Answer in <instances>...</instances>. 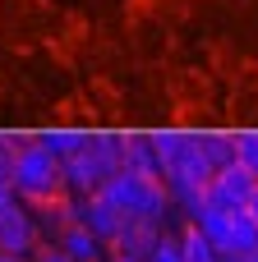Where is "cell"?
Wrapping results in <instances>:
<instances>
[{
  "instance_id": "obj_9",
  "label": "cell",
  "mask_w": 258,
  "mask_h": 262,
  "mask_svg": "<svg viewBox=\"0 0 258 262\" xmlns=\"http://www.w3.org/2000/svg\"><path fill=\"white\" fill-rule=\"evenodd\" d=\"M37 143H42V147H51L60 161H69V157H78V152L92 143V129H69V124H55V129H42V134H37Z\"/></svg>"
},
{
  "instance_id": "obj_13",
  "label": "cell",
  "mask_w": 258,
  "mask_h": 262,
  "mask_svg": "<svg viewBox=\"0 0 258 262\" xmlns=\"http://www.w3.org/2000/svg\"><path fill=\"white\" fill-rule=\"evenodd\" d=\"M194 226L217 244V253H226V235H231V212H222V207H203L199 216H194Z\"/></svg>"
},
{
  "instance_id": "obj_15",
  "label": "cell",
  "mask_w": 258,
  "mask_h": 262,
  "mask_svg": "<svg viewBox=\"0 0 258 262\" xmlns=\"http://www.w3.org/2000/svg\"><path fill=\"white\" fill-rule=\"evenodd\" d=\"M148 262H185V249H180V235H162V239L152 244Z\"/></svg>"
},
{
  "instance_id": "obj_17",
  "label": "cell",
  "mask_w": 258,
  "mask_h": 262,
  "mask_svg": "<svg viewBox=\"0 0 258 262\" xmlns=\"http://www.w3.org/2000/svg\"><path fill=\"white\" fill-rule=\"evenodd\" d=\"M23 198H18V189L14 184H0V212H9V207H18Z\"/></svg>"
},
{
  "instance_id": "obj_4",
  "label": "cell",
  "mask_w": 258,
  "mask_h": 262,
  "mask_svg": "<svg viewBox=\"0 0 258 262\" xmlns=\"http://www.w3.org/2000/svg\"><path fill=\"white\" fill-rule=\"evenodd\" d=\"M42 249V230H37V216L28 203L0 212V253L5 258H32Z\"/></svg>"
},
{
  "instance_id": "obj_10",
  "label": "cell",
  "mask_w": 258,
  "mask_h": 262,
  "mask_svg": "<svg viewBox=\"0 0 258 262\" xmlns=\"http://www.w3.org/2000/svg\"><path fill=\"white\" fill-rule=\"evenodd\" d=\"M125 170L162 175V161H157V143H152V134H125Z\"/></svg>"
},
{
  "instance_id": "obj_2",
  "label": "cell",
  "mask_w": 258,
  "mask_h": 262,
  "mask_svg": "<svg viewBox=\"0 0 258 262\" xmlns=\"http://www.w3.org/2000/svg\"><path fill=\"white\" fill-rule=\"evenodd\" d=\"M14 189H18V198H23L28 207L69 193V189H65V161H60L51 147H42L37 134H32V138L18 147V157H14Z\"/></svg>"
},
{
  "instance_id": "obj_12",
  "label": "cell",
  "mask_w": 258,
  "mask_h": 262,
  "mask_svg": "<svg viewBox=\"0 0 258 262\" xmlns=\"http://www.w3.org/2000/svg\"><path fill=\"white\" fill-rule=\"evenodd\" d=\"M180 249H185V262H222L217 244H212L194 221H185V230H180Z\"/></svg>"
},
{
  "instance_id": "obj_3",
  "label": "cell",
  "mask_w": 258,
  "mask_h": 262,
  "mask_svg": "<svg viewBox=\"0 0 258 262\" xmlns=\"http://www.w3.org/2000/svg\"><path fill=\"white\" fill-rule=\"evenodd\" d=\"M258 193V175L249 166H226V170H217L212 175V184H208V207H222V212H245L249 207V198Z\"/></svg>"
},
{
  "instance_id": "obj_1",
  "label": "cell",
  "mask_w": 258,
  "mask_h": 262,
  "mask_svg": "<svg viewBox=\"0 0 258 262\" xmlns=\"http://www.w3.org/2000/svg\"><path fill=\"white\" fill-rule=\"evenodd\" d=\"M102 193L129 216V221H166V212L175 207L171 203V189L162 175H138V170H120L102 184Z\"/></svg>"
},
{
  "instance_id": "obj_6",
  "label": "cell",
  "mask_w": 258,
  "mask_h": 262,
  "mask_svg": "<svg viewBox=\"0 0 258 262\" xmlns=\"http://www.w3.org/2000/svg\"><path fill=\"white\" fill-rule=\"evenodd\" d=\"M162 235H166V230H162L157 221H129V226L120 230V239L106 249V258H148Z\"/></svg>"
},
{
  "instance_id": "obj_11",
  "label": "cell",
  "mask_w": 258,
  "mask_h": 262,
  "mask_svg": "<svg viewBox=\"0 0 258 262\" xmlns=\"http://www.w3.org/2000/svg\"><path fill=\"white\" fill-rule=\"evenodd\" d=\"M245 258V253H258V221L249 212H231V235H226V253L222 258Z\"/></svg>"
},
{
  "instance_id": "obj_7",
  "label": "cell",
  "mask_w": 258,
  "mask_h": 262,
  "mask_svg": "<svg viewBox=\"0 0 258 262\" xmlns=\"http://www.w3.org/2000/svg\"><path fill=\"white\" fill-rule=\"evenodd\" d=\"M55 249H60L69 262H106V244H102L83 221H74V226L55 239Z\"/></svg>"
},
{
  "instance_id": "obj_14",
  "label": "cell",
  "mask_w": 258,
  "mask_h": 262,
  "mask_svg": "<svg viewBox=\"0 0 258 262\" xmlns=\"http://www.w3.org/2000/svg\"><path fill=\"white\" fill-rule=\"evenodd\" d=\"M235 147H240V166L258 175V129H235Z\"/></svg>"
},
{
  "instance_id": "obj_16",
  "label": "cell",
  "mask_w": 258,
  "mask_h": 262,
  "mask_svg": "<svg viewBox=\"0 0 258 262\" xmlns=\"http://www.w3.org/2000/svg\"><path fill=\"white\" fill-rule=\"evenodd\" d=\"M32 262H69V258H65V253H60L55 244H42V249L32 253Z\"/></svg>"
},
{
  "instance_id": "obj_5",
  "label": "cell",
  "mask_w": 258,
  "mask_h": 262,
  "mask_svg": "<svg viewBox=\"0 0 258 262\" xmlns=\"http://www.w3.org/2000/svg\"><path fill=\"white\" fill-rule=\"evenodd\" d=\"M78 221H83V226H88L106 249H111V244L120 239V230L129 226V216H125L106 193H88V198H78Z\"/></svg>"
},
{
  "instance_id": "obj_8",
  "label": "cell",
  "mask_w": 258,
  "mask_h": 262,
  "mask_svg": "<svg viewBox=\"0 0 258 262\" xmlns=\"http://www.w3.org/2000/svg\"><path fill=\"white\" fill-rule=\"evenodd\" d=\"M194 134H199V147H203V157H208V166H212V170H226V166H235V161H240L235 129H194Z\"/></svg>"
},
{
  "instance_id": "obj_19",
  "label": "cell",
  "mask_w": 258,
  "mask_h": 262,
  "mask_svg": "<svg viewBox=\"0 0 258 262\" xmlns=\"http://www.w3.org/2000/svg\"><path fill=\"white\" fill-rule=\"evenodd\" d=\"M106 262H148V258H106Z\"/></svg>"
},
{
  "instance_id": "obj_18",
  "label": "cell",
  "mask_w": 258,
  "mask_h": 262,
  "mask_svg": "<svg viewBox=\"0 0 258 262\" xmlns=\"http://www.w3.org/2000/svg\"><path fill=\"white\" fill-rule=\"evenodd\" d=\"M245 212H249V216H254V221H258V193H254V198H249V207H245Z\"/></svg>"
},
{
  "instance_id": "obj_20",
  "label": "cell",
  "mask_w": 258,
  "mask_h": 262,
  "mask_svg": "<svg viewBox=\"0 0 258 262\" xmlns=\"http://www.w3.org/2000/svg\"><path fill=\"white\" fill-rule=\"evenodd\" d=\"M0 262H32V258H0Z\"/></svg>"
}]
</instances>
